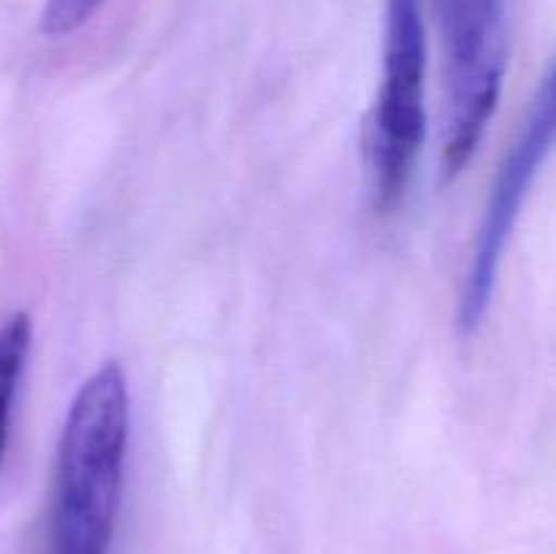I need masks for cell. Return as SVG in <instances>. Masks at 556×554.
Masks as SVG:
<instances>
[{
    "instance_id": "obj_1",
    "label": "cell",
    "mask_w": 556,
    "mask_h": 554,
    "mask_svg": "<svg viewBox=\"0 0 556 554\" xmlns=\"http://www.w3.org/2000/svg\"><path fill=\"white\" fill-rule=\"evenodd\" d=\"M128 432V380L117 362H106L79 386L65 416L49 503V554H109Z\"/></svg>"
},
{
    "instance_id": "obj_2",
    "label": "cell",
    "mask_w": 556,
    "mask_h": 554,
    "mask_svg": "<svg viewBox=\"0 0 556 554\" xmlns=\"http://www.w3.org/2000/svg\"><path fill=\"white\" fill-rule=\"evenodd\" d=\"M443 47L440 172L454 182L481 144L505 76L503 0H434Z\"/></svg>"
},
{
    "instance_id": "obj_3",
    "label": "cell",
    "mask_w": 556,
    "mask_h": 554,
    "mask_svg": "<svg viewBox=\"0 0 556 554\" xmlns=\"http://www.w3.org/2000/svg\"><path fill=\"white\" fill-rule=\"evenodd\" d=\"M427 33L418 0H386L383 74L367 123V166L380 212L400 206L427 139Z\"/></svg>"
},
{
    "instance_id": "obj_4",
    "label": "cell",
    "mask_w": 556,
    "mask_h": 554,
    "mask_svg": "<svg viewBox=\"0 0 556 554\" xmlns=\"http://www.w3.org/2000/svg\"><path fill=\"white\" fill-rule=\"evenodd\" d=\"M556 144V58L548 65L546 76L538 85L521 130L516 134L497 177L489 193L483 223L472 244L470 266L465 275V288L459 299L462 331H476L492 302L494 282H497L503 253L508 248L519 212L530 196L532 182L541 174L543 163Z\"/></svg>"
},
{
    "instance_id": "obj_5",
    "label": "cell",
    "mask_w": 556,
    "mask_h": 554,
    "mask_svg": "<svg viewBox=\"0 0 556 554\" xmlns=\"http://www.w3.org/2000/svg\"><path fill=\"white\" fill-rule=\"evenodd\" d=\"M33 326L25 313H14L0 320V465H3L5 445L11 432V413L20 394L22 373H25L27 353H30Z\"/></svg>"
},
{
    "instance_id": "obj_6",
    "label": "cell",
    "mask_w": 556,
    "mask_h": 554,
    "mask_svg": "<svg viewBox=\"0 0 556 554\" xmlns=\"http://www.w3.org/2000/svg\"><path fill=\"white\" fill-rule=\"evenodd\" d=\"M103 0H43L41 30L43 36L60 38L71 36L81 25L92 20Z\"/></svg>"
}]
</instances>
